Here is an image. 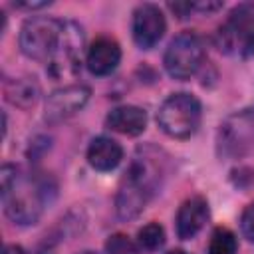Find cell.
I'll return each mask as SVG.
<instances>
[{
	"instance_id": "cell-18",
	"label": "cell",
	"mask_w": 254,
	"mask_h": 254,
	"mask_svg": "<svg viewBox=\"0 0 254 254\" xmlns=\"http://www.w3.org/2000/svg\"><path fill=\"white\" fill-rule=\"evenodd\" d=\"M240 230H242V236L250 242H254V202H250L242 214H240Z\"/></svg>"
},
{
	"instance_id": "cell-19",
	"label": "cell",
	"mask_w": 254,
	"mask_h": 254,
	"mask_svg": "<svg viewBox=\"0 0 254 254\" xmlns=\"http://www.w3.org/2000/svg\"><path fill=\"white\" fill-rule=\"evenodd\" d=\"M14 6H18V8H26V10H36V8L50 6V0H46V2H18V4H14Z\"/></svg>"
},
{
	"instance_id": "cell-3",
	"label": "cell",
	"mask_w": 254,
	"mask_h": 254,
	"mask_svg": "<svg viewBox=\"0 0 254 254\" xmlns=\"http://www.w3.org/2000/svg\"><path fill=\"white\" fill-rule=\"evenodd\" d=\"M157 187V171L147 159H135L125 171L117 194H115V212L121 220L137 218L147 206L151 194Z\"/></svg>"
},
{
	"instance_id": "cell-10",
	"label": "cell",
	"mask_w": 254,
	"mask_h": 254,
	"mask_svg": "<svg viewBox=\"0 0 254 254\" xmlns=\"http://www.w3.org/2000/svg\"><path fill=\"white\" fill-rule=\"evenodd\" d=\"M121 62V48L119 44L109 38V36H101L97 40L91 42V46L87 48V56H85V65L89 69V73L93 75H109L117 69Z\"/></svg>"
},
{
	"instance_id": "cell-8",
	"label": "cell",
	"mask_w": 254,
	"mask_h": 254,
	"mask_svg": "<svg viewBox=\"0 0 254 254\" xmlns=\"http://www.w3.org/2000/svg\"><path fill=\"white\" fill-rule=\"evenodd\" d=\"M165 32H167V20L157 4L145 2L135 8L131 20V34H133V42L141 50L155 48L159 40L165 36Z\"/></svg>"
},
{
	"instance_id": "cell-9",
	"label": "cell",
	"mask_w": 254,
	"mask_h": 254,
	"mask_svg": "<svg viewBox=\"0 0 254 254\" xmlns=\"http://www.w3.org/2000/svg\"><path fill=\"white\" fill-rule=\"evenodd\" d=\"M89 95H91V89L83 83H73V85H65L52 91L46 99L44 119L52 125L69 119L71 115H75L85 107V103L89 101Z\"/></svg>"
},
{
	"instance_id": "cell-22",
	"label": "cell",
	"mask_w": 254,
	"mask_h": 254,
	"mask_svg": "<svg viewBox=\"0 0 254 254\" xmlns=\"http://www.w3.org/2000/svg\"><path fill=\"white\" fill-rule=\"evenodd\" d=\"M79 254H97V252H93V250H83V252H79Z\"/></svg>"
},
{
	"instance_id": "cell-11",
	"label": "cell",
	"mask_w": 254,
	"mask_h": 254,
	"mask_svg": "<svg viewBox=\"0 0 254 254\" xmlns=\"http://www.w3.org/2000/svg\"><path fill=\"white\" fill-rule=\"evenodd\" d=\"M206 220H208V202H206V198H202V196L187 198L177 210V218H175L177 236L181 240L194 238L202 230Z\"/></svg>"
},
{
	"instance_id": "cell-14",
	"label": "cell",
	"mask_w": 254,
	"mask_h": 254,
	"mask_svg": "<svg viewBox=\"0 0 254 254\" xmlns=\"http://www.w3.org/2000/svg\"><path fill=\"white\" fill-rule=\"evenodd\" d=\"M4 95L16 107L28 109L38 101L40 85L34 81V77H16V79L4 83Z\"/></svg>"
},
{
	"instance_id": "cell-1",
	"label": "cell",
	"mask_w": 254,
	"mask_h": 254,
	"mask_svg": "<svg viewBox=\"0 0 254 254\" xmlns=\"http://www.w3.org/2000/svg\"><path fill=\"white\" fill-rule=\"evenodd\" d=\"M20 50L30 60L50 65L52 75L64 77L79 69L83 32L75 22L50 16L28 18L20 28Z\"/></svg>"
},
{
	"instance_id": "cell-15",
	"label": "cell",
	"mask_w": 254,
	"mask_h": 254,
	"mask_svg": "<svg viewBox=\"0 0 254 254\" xmlns=\"http://www.w3.org/2000/svg\"><path fill=\"white\" fill-rule=\"evenodd\" d=\"M236 234L226 226H216L208 240V254H236Z\"/></svg>"
},
{
	"instance_id": "cell-21",
	"label": "cell",
	"mask_w": 254,
	"mask_h": 254,
	"mask_svg": "<svg viewBox=\"0 0 254 254\" xmlns=\"http://www.w3.org/2000/svg\"><path fill=\"white\" fill-rule=\"evenodd\" d=\"M167 254H189L187 250H181V248H175V250H169Z\"/></svg>"
},
{
	"instance_id": "cell-12",
	"label": "cell",
	"mask_w": 254,
	"mask_h": 254,
	"mask_svg": "<svg viewBox=\"0 0 254 254\" xmlns=\"http://www.w3.org/2000/svg\"><path fill=\"white\" fill-rule=\"evenodd\" d=\"M105 125L115 133H121L127 137H137L147 127V113H145V109H141L137 105H119L107 113Z\"/></svg>"
},
{
	"instance_id": "cell-16",
	"label": "cell",
	"mask_w": 254,
	"mask_h": 254,
	"mask_svg": "<svg viewBox=\"0 0 254 254\" xmlns=\"http://www.w3.org/2000/svg\"><path fill=\"white\" fill-rule=\"evenodd\" d=\"M137 244L141 246V250H147V252L159 250L165 244V228L159 222L145 224L137 232Z\"/></svg>"
},
{
	"instance_id": "cell-17",
	"label": "cell",
	"mask_w": 254,
	"mask_h": 254,
	"mask_svg": "<svg viewBox=\"0 0 254 254\" xmlns=\"http://www.w3.org/2000/svg\"><path fill=\"white\" fill-rule=\"evenodd\" d=\"M105 254H143L141 246L127 234L115 232L105 240Z\"/></svg>"
},
{
	"instance_id": "cell-7",
	"label": "cell",
	"mask_w": 254,
	"mask_h": 254,
	"mask_svg": "<svg viewBox=\"0 0 254 254\" xmlns=\"http://www.w3.org/2000/svg\"><path fill=\"white\" fill-rule=\"evenodd\" d=\"M204 62V46L202 40L194 32H181L177 34L167 50H165V69L175 79H189L192 77Z\"/></svg>"
},
{
	"instance_id": "cell-6",
	"label": "cell",
	"mask_w": 254,
	"mask_h": 254,
	"mask_svg": "<svg viewBox=\"0 0 254 254\" xmlns=\"http://www.w3.org/2000/svg\"><path fill=\"white\" fill-rule=\"evenodd\" d=\"M218 155L224 159H242L254 151V109H242L228 115L216 135Z\"/></svg>"
},
{
	"instance_id": "cell-20",
	"label": "cell",
	"mask_w": 254,
	"mask_h": 254,
	"mask_svg": "<svg viewBox=\"0 0 254 254\" xmlns=\"http://www.w3.org/2000/svg\"><path fill=\"white\" fill-rule=\"evenodd\" d=\"M2 254H26V250L22 246H18V244H6Z\"/></svg>"
},
{
	"instance_id": "cell-5",
	"label": "cell",
	"mask_w": 254,
	"mask_h": 254,
	"mask_svg": "<svg viewBox=\"0 0 254 254\" xmlns=\"http://www.w3.org/2000/svg\"><path fill=\"white\" fill-rule=\"evenodd\" d=\"M220 52L236 58H254V4H238L218 26Z\"/></svg>"
},
{
	"instance_id": "cell-13",
	"label": "cell",
	"mask_w": 254,
	"mask_h": 254,
	"mask_svg": "<svg viewBox=\"0 0 254 254\" xmlns=\"http://www.w3.org/2000/svg\"><path fill=\"white\" fill-rule=\"evenodd\" d=\"M87 163L95 169V171H111L115 169L121 159H123V147L111 139V137H105V135H99L95 139H91L89 147H87Z\"/></svg>"
},
{
	"instance_id": "cell-4",
	"label": "cell",
	"mask_w": 254,
	"mask_h": 254,
	"mask_svg": "<svg viewBox=\"0 0 254 254\" xmlns=\"http://www.w3.org/2000/svg\"><path fill=\"white\" fill-rule=\"evenodd\" d=\"M202 119V105L200 101L185 91L169 95L159 111H157V123L173 139H189L196 133Z\"/></svg>"
},
{
	"instance_id": "cell-2",
	"label": "cell",
	"mask_w": 254,
	"mask_h": 254,
	"mask_svg": "<svg viewBox=\"0 0 254 254\" xmlns=\"http://www.w3.org/2000/svg\"><path fill=\"white\" fill-rule=\"evenodd\" d=\"M2 206L6 216L20 224H36L48 202L50 183L46 177L20 175L14 165L2 167Z\"/></svg>"
}]
</instances>
